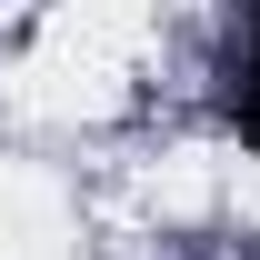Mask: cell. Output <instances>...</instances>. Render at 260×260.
Here are the masks:
<instances>
[{
	"label": "cell",
	"instance_id": "6da1fadb",
	"mask_svg": "<svg viewBox=\"0 0 260 260\" xmlns=\"http://www.w3.org/2000/svg\"><path fill=\"white\" fill-rule=\"evenodd\" d=\"M240 130H250V150H260V40H250V70H240Z\"/></svg>",
	"mask_w": 260,
	"mask_h": 260
}]
</instances>
